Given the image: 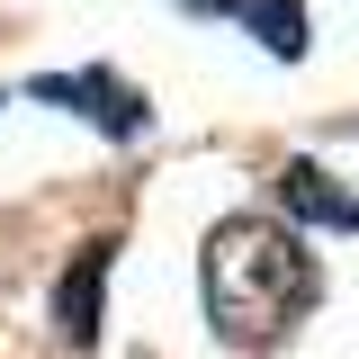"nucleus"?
I'll return each mask as SVG.
<instances>
[{"label":"nucleus","instance_id":"f257e3e1","mask_svg":"<svg viewBox=\"0 0 359 359\" xmlns=\"http://www.w3.org/2000/svg\"><path fill=\"white\" fill-rule=\"evenodd\" d=\"M198 287H207V323H216L224 341L252 351V341H278V332L314 306L323 269H314V252L287 224L224 216L216 233H207V252H198Z\"/></svg>","mask_w":359,"mask_h":359},{"label":"nucleus","instance_id":"f03ea898","mask_svg":"<svg viewBox=\"0 0 359 359\" xmlns=\"http://www.w3.org/2000/svg\"><path fill=\"white\" fill-rule=\"evenodd\" d=\"M36 99L45 108H81L99 135H144V90L135 81H117V72H54V81H36Z\"/></svg>","mask_w":359,"mask_h":359},{"label":"nucleus","instance_id":"7ed1b4c3","mask_svg":"<svg viewBox=\"0 0 359 359\" xmlns=\"http://www.w3.org/2000/svg\"><path fill=\"white\" fill-rule=\"evenodd\" d=\"M180 9L252 27V36H261L269 54H278V63H297V54H306V9H297V0H180Z\"/></svg>","mask_w":359,"mask_h":359},{"label":"nucleus","instance_id":"20e7f679","mask_svg":"<svg viewBox=\"0 0 359 359\" xmlns=\"http://www.w3.org/2000/svg\"><path fill=\"white\" fill-rule=\"evenodd\" d=\"M278 198H287V216H306V224H341V233H359V198L323 171V162H287V171H278Z\"/></svg>","mask_w":359,"mask_h":359},{"label":"nucleus","instance_id":"39448f33","mask_svg":"<svg viewBox=\"0 0 359 359\" xmlns=\"http://www.w3.org/2000/svg\"><path fill=\"white\" fill-rule=\"evenodd\" d=\"M108 252H117V243H81L72 269H63V287H54V323H63V341H90V332H99V278H108Z\"/></svg>","mask_w":359,"mask_h":359}]
</instances>
